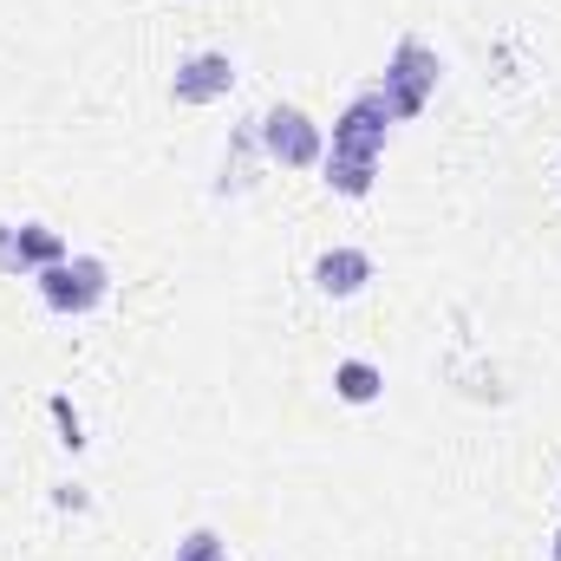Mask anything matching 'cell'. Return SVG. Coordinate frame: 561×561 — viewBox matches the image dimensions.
Listing matches in <instances>:
<instances>
[{"instance_id": "2", "label": "cell", "mask_w": 561, "mask_h": 561, "mask_svg": "<svg viewBox=\"0 0 561 561\" xmlns=\"http://www.w3.org/2000/svg\"><path fill=\"white\" fill-rule=\"evenodd\" d=\"M431 85H437V53H431L424 39H405V46L392 53L386 79H379V92H386L392 118H419L424 99H431Z\"/></svg>"}, {"instance_id": "6", "label": "cell", "mask_w": 561, "mask_h": 561, "mask_svg": "<svg viewBox=\"0 0 561 561\" xmlns=\"http://www.w3.org/2000/svg\"><path fill=\"white\" fill-rule=\"evenodd\" d=\"M366 280H373V255H366V249H327V255L313 262V287L333 294V300L359 294Z\"/></svg>"}, {"instance_id": "4", "label": "cell", "mask_w": 561, "mask_h": 561, "mask_svg": "<svg viewBox=\"0 0 561 561\" xmlns=\"http://www.w3.org/2000/svg\"><path fill=\"white\" fill-rule=\"evenodd\" d=\"M262 144H268V157L287 163V170L320 163V125H313L300 105H275V112L262 118Z\"/></svg>"}, {"instance_id": "9", "label": "cell", "mask_w": 561, "mask_h": 561, "mask_svg": "<svg viewBox=\"0 0 561 561\" xmlns=\"http://www.w3.org/2000/svg\"><path fill=\"white\" fill-rule=\"evenodd\" d=\"M176 561H229V549H222V542H216L209 529H196V536H190V542L176 549Z\"/></svg>"}, {"instance_id": "10", "label": "cell", "mask_w": 561, "mask_h": 561, "mask_svg": "<svg viewBox=\"0 0 561 561\" xmlns=\"http://www.w3.org/2000/svg\"><path fill=\"white\" fill-rule=\"evenodd\" d=\"M549 556H556V561H561V529H556V549H549Z\"/></svg>"}, {"instance_id": "1", "label": "cell", "mask_w": 561, "mask_h": 561, "mask_svg": "<svg viewBox=\"0 0 561 561\" xmlns=\"http://www.w3.org/2000/svg\"><path fill=\"white\" fill-rule=\"evenodd\" d=\"M386 125H392V105H386V92L373 85V92H359V99L340 112V125H333V150H327V157L379 163V150H386Z\"/></svg>"}, {"instance_id": "5", "label": "cell", "mask_w": 561, "mask_h": 561, "mask_svg": "<svg viewBox=\"0 0 561 561\" xmlns=\"http://www.w3.org/2000/svg\"><path fill=\"white\" fill-rule=\"evenodd\" d=\"M236 85V59L229 53H196V59H183L176 66V105H209V99H222Z\"/></svg>"}, {"instance_id": "7", "label": "cell", "mask_w": 561, "mask_h": 561, "mask_svg": "<svg viewBox=\"0 0 561 561\" xmlns=\"http://www.w3.org/2000/svg\"><path fill=\"white\" fill-rule=\"evenodd\" d=\"M333 392H340L346 405H373V399L386 392V373H379L373 359H346V366H333Z\"/></svg>"}, {"instance_id": "3", "label": "cell", "mask_w": 561, "mask_h": 561, "mask_svg": "<svg viewBox=\"0 0 561 561\" xmlns=\"http://www.w3.org/2000/svg\"><path fill=\"white\" fill-rule=\"evenodd\" d=\"M105 262H92V255H66V262H53V268H39V294H46V307L53 313H85V307H99L105 300Z\"/></svg>"}, {"instance_id": "8", "label": "cell", "mask_w": 561, "mask_h": 561, "mask_svg": "<svg viewBox=\"0 0 561 561\" xmlns=\"http://www.w3.org/2000/svg\"><path fill=\"white\" fill-rule=\"evenodd\" d=\"M373 176H379V163H353V157H327V183H333L340 196H366V190H373Z\"/></svg>"}]
</instances>
